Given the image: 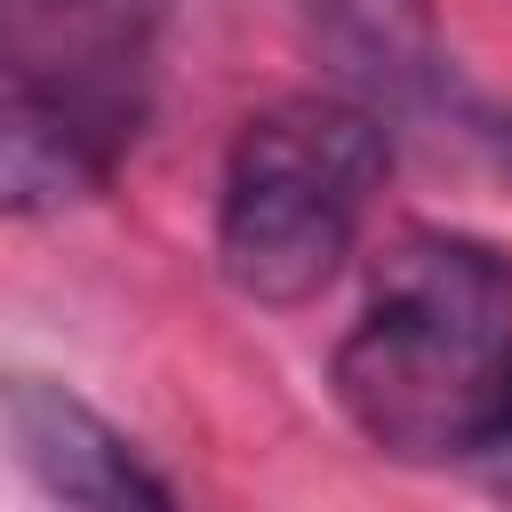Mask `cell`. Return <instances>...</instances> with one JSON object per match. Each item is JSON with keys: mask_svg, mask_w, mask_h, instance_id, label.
Returning <instances> with one entry per match:
<instances>
[{"mask_svg": "<svg viewBox=\"0 0 512 512\" xmlns=\"http://www.w3.org/2000/svg\"><path fill=\"white\" fill-rule=\"evenodd\" d=\"M0 416H8V440H16L24 472L48 496L88 504V512H160L168 504V480L80 392H64L48 376H8L0 384Z\"/></svg>", "mask_w": 512, "mask_h": 512, "instance_id": "3", "label": "cell"}, {"mask_svg": "<svg viewBox=\"0 0 512 512\" xmlns=\"http://www.w3.org/2000/svg\"><path fill=\"white\" fill-rule=\"evenodd\" d=\"M104 184L96 128L64 104V88L0 64V216H40Z\"/></svg>", "mask_w": 512, "mask_h": 512, "instance_id": "4", "label": "cell"}, {"mask_svg": "<svg viewBox=\"0 0 512 512\" xmlns=\"http://www.w3.org/2000/svg\"><path fill=\"white\" fill-rule=\"evenodd\" d=\"M392 144L368 104L288 96L256 112L224 152L216 192V264L248 304H304L352 256Z\"/></svg>", "mask_w": 512, "mask_h": 512, "instance_id": "2", "label": "cell"}, {"mask_svg": "<svg viewBox=\"0 0 512 512\" xmlns=\"http://www.w3.org/2000/svg\"><path fill=\"white\" fill-rule=\"evenodd\" d=\"M344 64L392 96H416L432 80V8L424 0H312Z\"/></svg>", "mask_w": 512, "mask_h": 512, "instance_id": "5", "label": "cell"}, {"mask_svg": "<svg viewBox=\"0 0 512 512\" xmlns=\"http://www.w3.org/2000/svg\"><path fill=\"white\" fill-rule=\"evenodd\" d=\"M480 456H488V464H496V472H504V488H512V416H504V432H496V440H488V448H480Z\"/></svg>", "mask_w": 512, "mask_h": 512, "instance_id": "6", "label": "cell"}, {"mask_svg": "<svg viewBox=\"0 0 512 512\" xmlns=\"http://www.w3.org/2000/svg\"><path fill=\"white\" fill-rule=\"evenodd\" d=\"M336 400L400 464L480 456L512 416V256L464 232H400L336 344Z\"/></svg>", "mask_w": 512, "mask_h": 512, "instance_id": "1", "label": "cell"}]
</instances>
